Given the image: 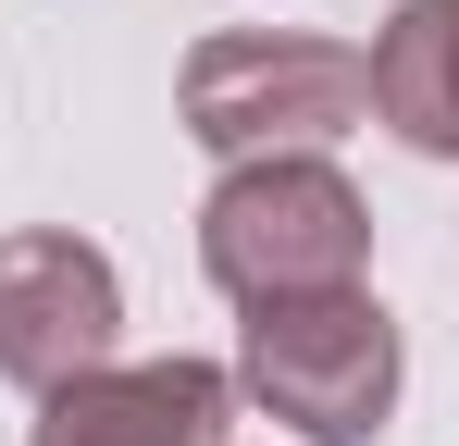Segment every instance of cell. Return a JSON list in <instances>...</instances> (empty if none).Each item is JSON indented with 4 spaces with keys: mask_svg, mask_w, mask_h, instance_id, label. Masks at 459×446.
I'll list each match as a JSON object with an SVG mask.
<instances>
[{
    "mask_svg": "<svg viewBox=\"0 0 459 446\" xmlns=\"http://www.w3.org/2000/svg\"><path fill=\"white\" fill-rule=\"evenodd\" d=\"M397 372H410V347H397V322H385L373 286L273 297L236 335V397L273 434H299V446H373L397 422Z\"/></svg>",
    "mask_w": 459,
    "mask_h": 446,
    "instance_id": "obj_2",
    "label": "cell"
},
{
    "mask_svg": "<svg viewBox=\"0 0 459 446\" xmlns=\"http://www.w3.org/2000/svg\"><path fill=\"white\" fill-rule=\"evenodd\" d=\"M373 63V124L422 161H459V0H397Z\"/></svg>",
    "mask_w": 459,
    "mask_h": 446,
    "instance_id": "obj_6",
    "label": "cell"
},
{
    "mask_svg": "<svg viewBox=\"0 0 459 446\" xmlns=\"http://www.w3.org/2000/svg\"><path fill=\"white\" fill-rule=\"evenodd\" d=\"M112 335H125V273H112V248H87L63 223L0 236V384L50 397V384H75V372L112 360Z\"/></svg>",
    "mask_w": 459,
    "mask_h": 446,
    "instance_id": "obj_4",
    "label": "cell"
},
{
    "mask_svg": "<svg viewBox=\"0 0 459 446\" xmlns=\"http://www.w3.org/2000/svg\"><path fill=\"white\" fill-rule=\"evenodd\" d=\"M174 112L212 161H273V149H335L373 124V63L348 38H299V25H224L174 74Z\"/></svg>",
    "mask_w": 459,
    "mask_h": 446,
    "instance_id": "obj_3",
    "label": "cell"
},
{
    "mask_svg": "<svg viewBox=\"0 0 459 446\" xmlns=\"http://www.w3.org/2000/svg\"><path fill=\"white\" fill-rule=\"evenodd\" d=\"M199 273L236 310L273 297H335L373 273V199L323 161V149H273V161H224L199 199Z\"/></svg>",
    "mask_w": 459,
    "mask_h": 446,
    "instance_id": "obj_1",
    "label": "cell"
},
{
    "mask_svg": "<svg viewBox=\"0 0 459 446\" xmlns=\"http://www.w3.org/2000/svg\"><path fill=\"white\" fill-rule=\"evenodd\" d=\"M236 372L224 360H100L38 397L25 446H224Z\"/></svg>",
    "mask_w": 459,
    "mask_h": 446,
    "instance_id": "obj_5",
    "label": "cell"
}]
</instances>
